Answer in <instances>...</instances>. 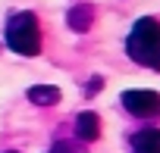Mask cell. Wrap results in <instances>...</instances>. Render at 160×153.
I'll return each mask as SVG.
<instances>
[{"label": "cell", "mask_w": 160, "mask_h": 153, "mask_svg": "<svg viewBox=\"0 0 160 153\" xmlns=\"http://www.w3.org/2000/svg\"><path fill=\"white\" fill-rule=\"evenodd\" d=\"M126 53L138 66L160 72V22L157 19H138L126 38Z\"/></svg>", "instance_id": "6da1fadb"}, {"label": "cell", "mask_w": 160, "mask_h": 153, "mask_svg": "<svg viewBox=\"0 0 160 153\" xmlns=\"http://www.w3.org/2000/svg\"><path fill=\"white\" fill-rule=\"evenodd\" d=\"M7 44L13 53L38 56L41 53V28L35 13H13L7 22Z\"/></svg>", "instance_id": "7a4b0ae2"}, {"label": "cell", "mask_w": 160, "mask_h": 153, "mask_svg": "<svg viewBox=\"0 0 160 153\" xmlns=\"http://www.w3.org/2000/svg\"><path fill=\"white\" fill-rule=\"evenodd\" d=\"M122 106L132 116H138V119H154V116H160V94L132 88V91L122 94Z\"/></svg>", "instance_id": "3957f363"}, {"label": "cell", "mask_w": 160, "mask_h": 153, "mask_svg": "<svg viewBox=\"0 0 160 153\" xmlns=\"http://www.w3.org/2000/svg\"><path fill=\"white\" fill-rule=\"evenodd\" d=\"M66 25L78 35H85L91 25H94V7L91 3H78V7H69L66 13Z\"/></svg>", "instance_id": "277c9868"}, {"label": "cell", "mask_w": 160, "mask_h": 153, "mask_svg": "<svg viewBox=\"0 0 160 153\" xmlns=\"http://www.w3.org/2000/svg\"><path fill=\"white\" fill-rule=\"evenodd\" d=\"M75 137L78 141H98L101 137V119L94 113H78L75 116Z\"/></svg>", "instance_id": "5b68a950"}, {"label": "cell", "mask_w": 160, "mask_h": 153, "mask_svg": "<svg viewBox=\"0 0 160 153\" xmlns=\"http://www.w3.org/2000/svg\"><path fill=\"white\" fill-rule=\"evenodd\" d=\"M132 150L135 153H160V128H144L132 134Z\"/></svg>", "instance_id": "8992f818"}, {"label": "cell", "mask_w": 160, "mask_h": 153, "mask_svg": "<svg viewBox=\"0 0 160 153\" xmlns=\"http://www.w3.org/2000/svg\"><path fill=\"white\" fill-rule=\"evenodd\" d=\"M60 88H53V85H35V88H28V100L35 103V106H57L60 103Z\"/></svg>", "instance_id": "52a82bcc"}, {"label": "cell", "mask_w": 160, "mask_h": 153, "mask_svg": "<svg viewBox=\"0 0 160 153\" xmlns=\"http://www.w3.org/2000/svg\"><path fill=\"white\" fill-rule=\"evenodd\" d=\"M50 153H78V150H75L69 141H57V144L50 147Z\"/></svg>", "instance_id": "ba28073f"}, {"label": "cell", "mask_w": 160, "mask_h": 153, "mask_svg": "<svg viewBox=\"0 0 160 153\" xmlns=\"http://www.w3.org/2000/svg\"><path fill=\"white\" fill-rule=\"evenodd\" d=\"M101 88H104V78H101V75H94V78L88 81V88H85V91H88V97H94Z\"/></svg>", "instance_id": "9c48e42d"}, {"label": "cell", "mask_w": 160, "mask_h": 153, "mask_svg": "<svg viewBox=\"0 0 160 153\" xmlns=\"http://www.w3.org/2000/svg\"><path fill=\"white\" fill-rule=\"evenodd\" d=\"M3 153H19V150H3Z\"/></svg>", "instance_id": "30bf717a"}]
</instances>
